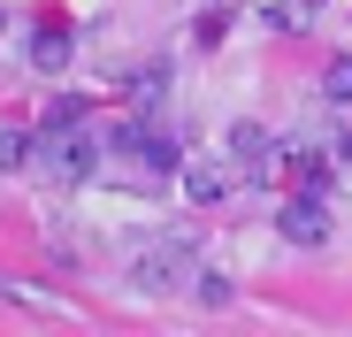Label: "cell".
Listing matches in <instances>:
<instances>
[{
    "label": "cell",
    "mask_w": 352,
    "mask_h": 337,
    "mask_svg": "<svg viewBox=\"0 0 352 337\" xmlns=\"http://www.w3.org/2000/svg\"><path fill=\"white\" fill-rule=\"evenodd\" d=\"M184 284H199L192 238H161V246H138V253H131V292H138V299H176Z\"/></svg>",
    "instance_id": "1"
},
{
    "label": "cell",
    "mask_w": 352,
    "mask_h": 337,
    "mask_svg": "<svg viewBox=\"0 0 352 337\" xmlns=\"http://www.w3.org/2000/svg\"><path fill=\"white\" fill-rule=\"evenodd\" d=\"M92 161H100V146L85 138V123H46V146H38V168H46V177L85 184V177H92Z\"/></svg>",
    "instance_id": "2"
},
{
    "label": "cell",
    "mask_w": 352,
    "mask_h": 337,
    "mask_svg": "<svg viewBox=\"0 0 352 337\" xmlns=\"http://www.w3.org/2000/svg\"><path fill=\"white\" fill-rule=\"evenodd\" d=\"M283 238H291V246H307V253L329 246V207H322V192H299V199L283 207Z\"/></svg>",
    "instance_id": "3"
},
{
    "label": "cell",
    "mask_w": 352,
    "mask_h": 337,
    "mask_svg": "<svg viewBox=\"0 0 352 337\" xmlns=\"http://www.w3.org/2000/svg\"><path fill=\"white\" fill-rule=\"evenodd\" d=\"M115 153H131V161H146V168H184L176 146H168L153 123H123V131H115Z\"/></svg>",
    "instance_id": "4"
},
{
    "label": "cell",
    "mask_w": 352,
    "mask_h": 337,
    "mask_svg": "<svg viewBox=\"0 0 352 337\" xmlns=\"http://www.w3.org/2000/svg\"><path fill=\"white\" fill-rule=\"evenodd\" d=\"M276 168H283V177L299 184V192H329V177H337L322 146H291V153H276Z\"/></svg>",
    "instance_id": "5"
},
{
    "label": "cell",
    "mask_w": 352,
    "mask_h": 337,
    "mask_svg": "<svg viewBox=\"0 0 352 337\" xmlns=\"http://www.w3.org/2000/svg\"><path fill=\"white\" fill-rule=\"evenodd\" d=\"M230 153L245 161V177H276V168H268V161H276V146H268V131H261V123H230Z\"/></svg>",
    "instance_id": "6"
},
{
    "label": "cell",
    "mask_w": 352,
    "mask_h": 337,
    "mask_svg": "<svg viewBox=\"0 0 352 337\" xmlns=\"http://www.w3.org/2000/svg\"><path fill=\"white\" fill-rule=\"evenodd\" d=\"M69 54H77V39H69L62 23H46V31L31 39V62H38L46 77H54V69H69Z\"/></svg>",
    "instance_id": "7"
},
{
    "label": "cell",
    "mask_w": 352,
    "mask_h": 337,
    "mask_svg": "<svg viewBox=\"0 0 352 337\" xmlns=\"http://www.w3.org/2000/svg\"><path fill=\"white\" fill-rule=\"evenodd\" d=\"M184 192H192L199 207H214V199L230 192V177H222V168H214V161H184Z\"/></svg>",
    "instance_id": "8"
},
{
    "label": "cell",
    "mask_w": 352,
    "mask_h": 337,
    "mask_svg": "<svg viewBox=\"0 0 352 337\" xmlns=\"http://www.w3.org/2000/svg\"><path fill=\"white\" fill-rule=\"evenodd\" d=\"M322 100L329 107H352V54H337V62L322 69Z\"/></svg>",
    "instance_id": "9"
},
{
    "label": "cell",
    "mask_w": 352,
    "mask_h": 337,
    "mask_svg": "<svg viewBox=\"0 0 352 337\" xmlns=\"http://www.w3.org/2000/svg\"><path fill=\"white\" fill-rule=\"evenodd\" d=\"M314 23V0H276L268 8V31H307Z\"/></svg>",
    "instance_id": "10"
},
{
    "label": "cell",
    "mask_w": 352,
    "mask_h": 337,
    "mask_svg": "<svg viewBox=\"0 0 352 337\" xmlns=\"http://www.w3.org/2000/svg\"><path fill=\"white\" fill-rule=\"evenodd\" d=\"M31 161V131H0V168H23Z\"/></svg>",
    "instance_id": "11"
},
{
    "label": "cell",
    "mask_w": 352,
    "mask_h": 337,
    "mask_svg": "<svg viewBox=\"0 0 352 337\" xmlns=\"http://www.w3.org/2000/svg\"><path fill=\"white\" fill-rule=\"evenodd\" d=\"M192 292H199V307H230V276H214V268H207Z\"/></svg>",
    "instance_id": "12"
},
{
    "label": "cell",
    "mask_w": 352,
    "mask_h": 337,
    "mask_svg": "<svg viewBox=\"0 0 352 337\" xmlns=\"http://www.w3.org/2000/svg\"><path fill=\"white\" fill-rule=\"evenodd\" d=\"M46 123H85V100H69V92H62V100L46 107Z\"/></svg>",
    "instance_id": "13"
}]
</instances>
